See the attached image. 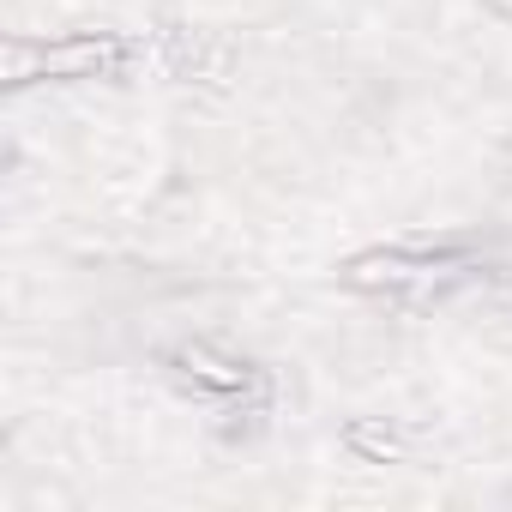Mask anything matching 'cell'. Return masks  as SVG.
<instances>
[{"mask_svg":"<svg viewBox=\"0 0 512 512\" xmlns=\"http://www.w3.org/2000/svg\"><path fill=\"white\" fill-rule=\"evenodd\" d=\"M181 362H187L199 380H211V386H241V368H235V362H217L211 350H187Z\"/></svg>","mask_w":512,"mask_h":512,"instance_id":"6da1fadb","label":"cell"}]
</instances>
